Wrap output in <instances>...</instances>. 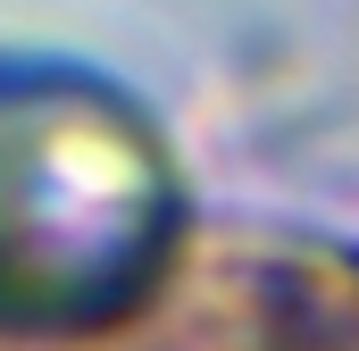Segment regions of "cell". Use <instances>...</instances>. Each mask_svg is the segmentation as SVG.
I'll use <instances>...</instances> for the list:
<instances>
[{
	"instance_id": "6da1fadb",
	"label": "cell",
	"mask_w": 359,
	"mask_h": 351,
	"mask_svg": "<svg viewBox=\"0 0 359 351\" xmlns=\"http://www.w3.org/2000/svg\"><path fill=\"white\" fill-rule=\"evenodd\" d=\"M168 251V168L134 109L0 84V326H76L142 293Z\"/></svg>"
}]
</instances>
